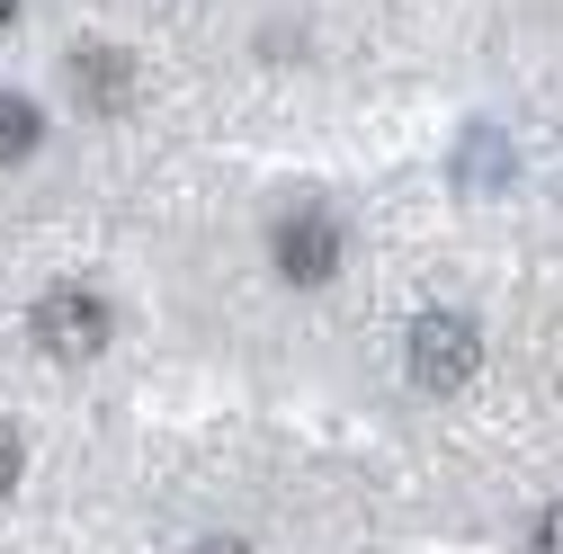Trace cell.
I'll use <instances>...</instances> for the list:
<instances>
[{
	"label": "cell",
	"instance_id": "6da1fadb",
	"mask_svg": "<svg viewBox=\"0 0 563 554\" xmlns=\"http://www.w3.org/2000/svg\"><path fill=\"white\" fill-rule=\"evenodd\" d=\"M27 331H36V350H45V358L81 367V358H99V350H108V304H99L90 287H54V296L27 313Z\"/></svg>",
	"mask_w": 563,
	"mask_h": 554
},
{
	"label": "cell",
	"instance_id": "7a4b0ae2",
	"mask_svg": "<svg viewBox=\"0 0 563 554\" xmlns=\"http://www.w3.org/2000/svg\"><path fill=\"white\" fill-rule=\"evenodd\" d=\"M474 358H483V331L465 313H420L411 322V376L430 385V394H456L474 376Z\"/></svg>",
	"mask_w": 563,
	"mask_h": 554
},
{
	"label": "cell",
	"instance_id": "3957f363",
	"mask_svg": "<svg viewBox=\"0 0 563 554\" xmlns=\"http://www.w3.org/2000/svg\"><path fill=\"white\" fill-rule=\"evenodd\" d=\"M277 268H287V287H322V277L340 268L331 215H287V224H277Z\"/></svg>",
	"mask_w": 563,
	"mask_h": 554
},
{
	"label": "cell",
	"instance_id": "277c9868",
	"mask_svg": "<svg viewBox=\"0 0 563 554\" xmlns=\"http://www.w3.org/2000/svg\"><path fill=\"white\" fill-rule=\"evenodd\" d=\"M36 153V108L19 90H0V162H27Z\"/></svg>",
	"mask_w": 563,
	"mask_h": 554
},
{
	"label": "cell",
	"instance_id": "5b68a950",
	"mask_svg": "<svg viewBox=\"0 0 563 554\" xmlns=\"http://www.w3.org/2000/svg\"><path fill=\"white\" fill-rule=\"evenodd\" d=\"M73 73H81V99H117V90H125V81H117V73H125V54H81Z\"/></svg>",
	"mask_w": 563,
	"mask_h": 554
},
{
	"label": "cell",
	"instance_id": "8992f818",
	"mask_svg": "<svg viewBox=\"0 0 563 554\" xmlns=\"http://www.w3.org/2000/svg\"><path fill=\"white\" fill-rule=\"evenodd\" d=\"M10 483H19V430L0 421V492H10Z\"/></svg>",
	"mask_w": 563,
	"mask_h": 554
},
{
	"label": "cell",
	"instance_id": "52a82bcc",
	"mask_svg": "<svg viewBox=\"0 0 563 554\" xmlns=\"http://www.w3.org/2000/svg\"><path fill=\"white\" fill-rule=\"evenodd\" d=\"M537 554H563V501L545 510V528H537Z\"/></svg>",
	"mask_w": 563,
	"mask_h": 554
},
{
	"label": "cell",
	"instance_id": "ba28073f",
	"mask_svg": "<svg viewBox=\"0 0 563 554\" xmlns=\"http://www.w3.org/2000/svg\"><path fill=\"white\" fill-rule=\"evenodd\" d=\"M10 10H19V0H0V27H10Z\"/></svg>",
	"mask_w": 563,
	"mask_h": 554
}]
</instances>
